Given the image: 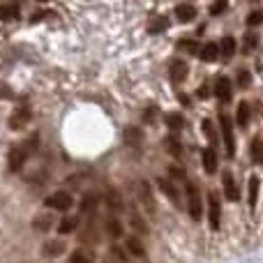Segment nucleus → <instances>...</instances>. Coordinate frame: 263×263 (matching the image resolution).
Here are the masks:
<instances>
[{
	"label": "nucleus",
	"instance_id": "1",
	"mask_svg": "<svg viewBox=\"0 0 263 263\" xmlns=\"http://www.w3.org/2000/svg\"><path fill=\"white\" fill-rule=\"evenodd\" d=\"M187 210H190V217L194 219V222H199L201 219V213H203V203H201V194L199 190H196L194 182H187Z\"/></svg>",
	"mask_w": 263,
	"mask_h": 263
},
{
	"label": "nucleus",
	"instance_id": "2",
	"mask_svg": "<svg viewBox=\"0 0 263 263\" xmlns=\"http://www.w3.org/2000/svg\"><path fill=\"white\" fill-rule=\"evenodd\" d=\"M219 125H222V136H224V145H227V155L233 157L236 155V141H233V120L229 114H219Z\"/></svg>",
	"mask_w": 263,
	"mask_h": 263
},
{
	"label": "nucleus",
	"instance_id": "3",
	"mask_svg": "<svg viewBox=\"0 0 263 263\" xmlns=\"http://www.w3.org/2000/svg\"><path fill=\"white\" fill-rule=\"evenodd\" d=\"M44 203L49 205V208H53V210H60V213H65V210H69V208L74 205V199H72V194H69V192L58 190V192H53V194L46 196Z\"/></svg>",
	"mask_w": 263,
	"mask_h": 263
},
{
	"label": "nucleus",
	"instance_id": "4",
	"mask_svg": "<svg viewBox=\"0 0 263 263\" xmlns=\"http://www.w3.org/2000/svg\"><path fill=\"white\" fill-rule=\"evenodd\" d=\"M26 159H28L26 148H23V145H14V148L9 150V157H7V162H9V171H12V173L21 171V166L26 164Z\"/></svg>",
	"mask_w": 263,
	"mask_h": 263
},
{
	"label": "nucleus",
	"instance_id": "5",
	"mask_svg": "<svg viewBox=\"0 0 263 263\" xmlns=\"http://www.w3.org/2000/svg\"><path fill=\"white\" fill-rule=\"evenodd\" d=\"M233 86H231V81H229L227 77H219L217 79V83H215V95H217V100L219 102H224V104H229V102L233 100Z\"/></svg>",
	"mask_w": 263,
	"mask_h": 263
},
{
	"label": "nucleus",
	"instance_id": "6",
	"mask_svg": "<svg viewBox=\"0 0 263 263\" xmlns=\"http://www.w3.org/2000/svg\"><path fill=\"white\" fill-rule=\"evenodd\" d=\"M157 185H159V190H162V194L164 196H168V201H171L173 205H180V194H178V187L173 185L171 180H166V178H157Z\"/></svg>",
	"mask_w": 263,
	"mask_h": 263
},
{
	"label": "nucleus",
	"instance_id": "7",
	"mask_svg": "<svg viewBox=\"0 0 263 263\" xmlns=\"http://www.w3.org/2000/svg\"><path fill=\"white\" fill-rule=\"evenodd\" d=\"M208 222H210V229H213V231L219 229V201L213 192L208 194Z\"/></svg>",
	"mask_w": 263,
	"mask_h": 263
},
{
	"label": "nucleus",
	"instance_id": "8",
	"mask_svg": "<svg viewBox=\"0 0 263 263\" xmlns=\"http://www.w3.org/2000/svg\"><path fill=\"white\" fill-rule=\"evenodd\" d=\"M30 123V111L28 109H16L12 116H9V127L12 129H26V125Z\"/></svg>",
	"mask_w": 263,
	"mask_h": 263
},
{
	"label": "nucleus",
	"instance_id": "9",
	"mask_svg": "<svg viewBox=\"0 0 263 263\" xmlns=\"http://www.w3.org/2000/svg\"><path fill=\"white\" fill-rule=\"evenodd\" d=\"M176 16H178V21H182V23L194 21V18H196V7H194V5H190V3L178 5V7H176Z\"/></svg>",
	"mask_w": 263,
	"mask_h": 263
},
{
	"label": "nucleus",
	"instance_id": "10",
	"mask_svg": "<svg viewBox=\"0 0 263 263\" xmlns=\"http://www.w3.org/2000/svg\"><path fill=\"white\" fill-rule=\"evenodd\" d=\"M199 55H201V60H205V63H213V60H217V55H219V44L217 42H205V44L201 46Z\"/></svg>",
	"mask_w": 263,
	"mask_h": 263
},
{
	"label": "nucleus",
	"instance_id": "11",
	"mask_svg": "<svg viewBox=\"0 0 263 263\" xmlns=\"http://www.w3.org/2000/svg\"><path fill=\"white\" fill-rule=\"evenodd\" d=\"M203 166H205V173H215V171H217V153H215L213 145L203 148Z\"/></svg>",
	"mask_w": 263,
	"mask_h": 263
},
{
	"label": "nucleus",
	"instance_id": "12",
	"mask_svg": "<svg viewBox=\"0 0 263 263\" xmlns=\"http://www.w3.org/2000/svg\"><path fill=\"white\" fill-rule=\"evenodd\" d=\"M139 194H141V201H143L145 210L153 215V213H155V199H153V194H150V185H148L145 180L139 185Z\"/></svg>",
	"mask_w": 263,
	"mask_h": 263
},
{
	"label": "nucleus",
	"instance_id": "13",
	"mask_svg": "<svg viewBox=\"0 0 263 263\" xmlns=\"http://www.w3.org/2000/svg\"><path fill=\"white\" fill-rule=\"evenodd\" d=\"M224 194H227L229 201H236L238 199V187H236V180H233L231 173H224Z\"/></svg>",
	"mask_w": 263,
	"mask_h": 263
},
{
	"label": "nucleus",
	"instance_id": "14",
	"mask_svg": "<svg viewBox=\"0 0 263 263\" xmlns=\"http://www.w3.org/2000/svg\"><path fill=\"white\" fill-rule=\"evenodd\" d=\"M106 205H109L111 213H120V210H123V199H120L118 190H109V192H106Z\"/></svg>",
	"mask_w": 263,
	"mask_h": 263
},
{
	"label": "nucleus",
	"instance_id": "15",
	"mask_svg": "<svg viewBox=\"0 0 263 263\" xmlns=\"http://www.w3.org/2000/svg\"><path fill=\"white\" fill-rule=\"evenodd\" d=\"M125 245H127V250L134 256H139V259H145V247H143V242H141L136 236H129L127 240H125Z\"/></svg>",
	"mask_w": 263,
	"mask_h": 263
},
{
	"label": "nucleus",
	"instance_id": "16",
	"mask_svg": "<svg viewBox=\"0 0 263 263\" xmlns=\"http://www.w3.org/2000/svg\"><path fill=\"white\" fill-rule=\"evenodd\" d=\"M104 227H106V233H109L111 238H120V236L125 233L123 222H120V219H116V217H109V219H106Z\"/></svg>",
	"mask_w": 263,
	"mask_h": 263
},
{
	"label": "nucleus",
	"instance_id": "17",
	"mask_svg": "<svg viewBox=\"0 0 263 263\" xmlns=\"http://www.w3.org/2000/svg\"><path fill=\"white\" fill-rule=\"evenodd\" d=\"M250 123V104L247 102H240L238 104V111H236V125L238 127H247Z\"/></svg>",
	"mask_w": 263,
	"mask_h": 263
},
{
	"label": "nucleus",
	"instance_id": "18",
	"mask_svg": "<svg viewBox=\"0 0 263 263\" xmlns=\"http://www.w3.org/2000/svg\"><path fill=\"white\" fill-rule=\"evenodd\" d=\"M185 77H187V63H182V60H173L171 63V79L178 83Z\"/></svg>",
	"mask_w": 263,
	"mask_h": 263
},
{
	"label": "nucleus",
	"instance_id": "19",
	"mask_svg": "<svg viewBox=\"0 0 263 263\" xmlns=\"http://www.w3.org/2000/svg\"><path fill=\"white\" fill-rule=\"evenodd\" d=\"M259 187H261V180H259V176H252L250 178V208L254 210L256 208V201H259Z\"/></svg>",
	"mask_w": 263,
	"mask_h": 263
},
{
	"label": "nucleus",
	"instance_id": "20",
	"mask_svg": "<svg viewBox=\"0 0 263 263\" xmlns=\"http://www.w3.org/2000/svg\"><path fill=\"white\" fill-rule=\"evenodd\" d=\"M77 227H79V219L77 217H63V219H60V224H58V233H60V236H67V233L77 231Z\"/></svg>",
	"mask_w": 263,
	"mask_h": 263
},
{
	"label": "nucleus",
	"instance_id": "21",
	"mask_svg": "<svg viewBox=\"0 0 263 263\" xmlns=\"http://www.w3.org/2000/svg\"><path fill=\"white\" fill-rule=\"evenodd\" d=\"M97 201H100V199H97L95 192H88V194L81 199V203H79V205H81V213H92V210L97 208Z\"/></svg>",
	"mask_w": 263,
	"mask_h": 263
},
{
	"label": "nucleus",
	"instance_id": "22",
	"mask_svg": "<svg viewBox=\"0 0 263 263\" xmlns=\"http://www.w3.org/2000/svg\"><path fill=\"white\" fill-rule=\"evenodd\" d=\"M63 252H65V240H49L44 245V254H49V256H58Z\"/></svg>",
	"mask_w": 263,
	"mask_h": 263
},
{
	"label": "nucleus",
	"instance_id": "23",
	"mask_svg": "<svg viewBox=\"0 0 263 263\" xmlns=\"http://www.w3.org/2000/svg\"><path fill=\"white\" fill-rule=\"evenodd\" d=\"M219 53H222L224 58H231V55L236 53V40H233V37H224L222 44H219Z\"/></svg>",
	"mask_w": 263,
	"mask_h": 263
},
{
	"label": "nucleus",
	"instance_id": "24",
	"mask_svg": "<svg viewBox=\"0 0 263 263\" xmlns=\"http://www.w3.org/2000/svg\"><path fill=\"white\" fill-rule=\"evenodd\" d=\"M69 263H92V256L86 250H74L69 254Z\"/></svg>",
	"mask_w": 263,
	"mask_h": 263
},
{
	"label": "nucleus",
	"instance_id": "25",
	"mask_svg": "<svg viewBox=\"0 0 263 263\" xmlns=\"http://www.w3.org/2000/svg\"><path fill=\"white\" fill-rule=\"evenodd\" d=\"M18 14V5H0V21L14 18Z\"/></svg>",
	"mask_w": 263,
	"mask_h": 263
},
{
	"label": "nucleus",
	"instance_id": "26",
	"mask_svg": "<svg viewBox=\"0 0 263 263\" xmlns=\"http://www.w3.org/2000/svg\"><path fill=\"white\" fill-rule=\"evenodd\" d=\"M252 157H254V162L263 164V141L261 139L252 141Z\"/></svg>",
	"mask_w": 263,
	"mask_h": 263
},
{
	"label": "nucleus",
	"instance_id": "27",
	"mask_svg": "<svg viewBox=\"0 0 263 263\" xmlns=\"http://www.w3.org/2000/svg\"><path fill=\"white\" fill-rule=\"evenodd\" d=\"M125 141H127V143H139V141H141V132L134 129V127H129L127 132H125Z\"/></svg>",
	"mask_w": 263,
	"mask_h": 263
},
{
	"label": "nucleus",
	"instance_id": "28",
	"mask_svg": "<svg viewBox=\"0 0 263 263\" xmlns=\"http://www.w3.org/2000/svg\"><path fill=\"white\" fill-rule=\"evenodd\" d=\"M132 229H134V231H139V233H148V227H145V222L141 217H132Z\"/></svg>",
	"mask_w": 263,
	"mask_h": 263
},
{
	"label": "nucleus",
	"instance_id": "29",
	"mask_svg": "<svg viewBox=\"0 0 263 263\" xmlns=\"http://www.w3.org/2000/svg\"><path fill=\"white\" fill-rule=\"evenodd\" d=\"M203 134L208 136L210 141H215V129H213V120H208V118L203 120Z\"/></svg>",
	"mask_w": 263,
	"mask_h": 263
},
{
	"label": "nucleus",
	"instance_id": "30",
	"mask_svg": "<svg viewBox=\"0 0 263 263\" xmlns=\"http://www.w3.org/2000/svg\"><path fill=\"white\" fill-rule=\"evenodd\" d=\"M166 123H168V127H171V129H180L182 127V118H180V116H168Z\"/></svg>",
	"mask_w": 263,
	"mask_h": 263
},
{
	"label": "nucleus",
	"instance_id": "31",
	"mask_svg": "<svg viewBox=\"0 0 263 263\" xmlns=\"http://www.w3.org/2000/svg\"><path fill=\"white\" fill-rule=\"evenodd\" d=\"M166 143L171 145V148H168V150H171V155H176V157H178V155L182 153V150H180V143H178V141L173 139V136H171V139H166Z\"/></svg>",
	"mask_w": 263,
	"mask_h": 263
},
{
	"label": "nucleus",
	"instance_id": "32",
	"mask_svg": "<svg viewBox=\"0 0 263 263\" xmlns=\"http://www.w3.org/2000/svg\"><path fill=\"white\" fill-rule=\"evenodd\" d=\"M49 227H51V217H37L35 219V229H44L46 231Z\"/></svg>",
	"mask_w": 263,
	"mask_h": 263
},
{
	"label": "nucleus",
	"instance_id": "33",
	"mask_svg": "<svg viewBox=\"0 0 263 263\" xmlns=\"http://www.w3.org/2000/svg\"><path fill=\"white\" fill-rule=\"evenodd\" d=\"M261 18H263L261 12H252L250 16H247V26H256V23H261Z\"/></svg>",
	"mask_w": 263,
	"mask_h": 263
},
{
	"label": "nucleus",
	"instance_id": "34",
	"mask_svg": "<svg viewBox=\"0 0 263 263\" xmlns=\"http://www.w3.org/2000/svg\"><path fill=\"white\" fill-rule=\"evenodd\" d=\"M168 171H171V176H173V178H185V168L171 166V168H168Z\"/></svg>",
	"mask_w": 263,
	"mask_h": 263
},
{
	"label": "nucleus",
	"instance_id": "35",
	"mask_svg": "<svg viewBox=\"0 0 263 263\" xmlns=\"http://www.w3.org/2000/svg\"><path fill=\"white\" fill-rule=\"evenodd\" d=\"M227 9V3H219V5H213L210 7V14H219V12H224Z\"/></svg>",
	"mask_w": 263,
	"mask_h": 263
},
{
	"label": "nucleus",
	"instance_id": "36",
	"mask_svg": "<svg viewBox=\"0 0 263 263\" xmlns=\"http://www.w3.org/2000/svg\"><path fill=\"white\" fill-rule=\"evenodd\" d=\"M178 46H180V49H187V51H196V44H194V42H180Z\"/></svg>",
	"mask_w": 263,
	"mask_h": 263
},
{
	"label": "nucleus",
	"instance_id": "37",
	"mask_svg": "<svg viewBox=\"0 0 263 263\" xmlns=\"http://www.w3.org/2000/svg\"><path fill=\"white\" fill-rule=\"evenodd\" d=\"M240 83H242V86H247V83H250V74H247V72H240Z\"/></svg>",
	"mask_w": 263,
	"mask_h": 263
},
{
	"label": "nucleus",
	"instance_id": "38",
	"mask_svg": "<svg viewBox=\"0 0 263 263\" xmlns=\"http://www.w3.org/2000/svg\"><path fill=\"white\" fill-rule=\"evenodd\" d=\"M254 44H256V40H254V37L250 35V37H247V44H245V49L250 51V49H252V46H254Z\"/></svg>",
	"mask_w": 263,
	"mask_h": 263
}]
</instances>
